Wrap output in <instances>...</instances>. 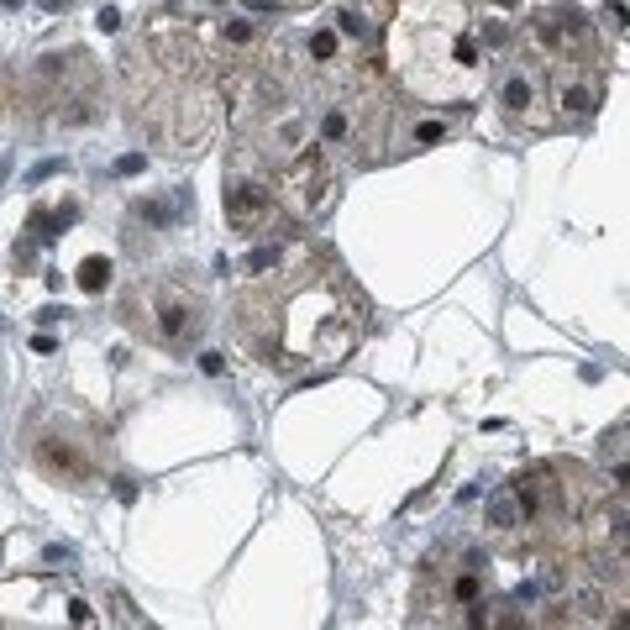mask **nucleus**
<instances>
[{
	"mask_svg": "<svg viewBox=\"0 0 630 630\" xmlns=\"http://www.w3.org/2000/svg\"><path fill=\"white\" fill-rule=\"evenodd\" d=\"M389 79L420 106H467L488 84L483 26L467 0H399L389 16Z\"/></svg>",
	"mask_w": 630,
	"mask_h": 630,
	"instance_id": "nucleus-3",
	"label": "nucleus"
},
{
	"mask_svg": "<svg viewBox=\"0 0 630 630\" xmlns=\"http://www.w3.org/2000/svg\"><path fill=\"white\" fill-rule=\"evenodd\" d=\"M363 295L315 242H268L247 258L231 299V326L247 357L274 373H315L342 363L363 336Z\"/></svg>",
	"mask_w": 630,
	"mask_h": 630,
	"instance_id": "nucleus-1",
	"label": "nucleus"
},
{
	"mask_svg": "<svg viewBox=\"0 0 630 630\" xmlns=\"http://www.w3.org/2000/svg\"><path fill=\"white\" fill-rule=\"evenodd\" d=\"M126 100L137 131L168 142L174 153H194L215 126V69L194 26L158 16L126 53Z\"/></svg>",
	"mask_w": 630,
	"mask_h": 630,
	"instance_id": "nucleus-2",
	"label": "nucleus"
},
{
	"mask_svg": "<svg viewBox=\"0 0 630 630\" xmlns=\"http://www.w3.org/2000/svg\"><path fill=\"white\" fill-rule=\"evenodd\" d=\"M121 315L147 342L168 347V352H184L205 331V295L179 274H142L121 299Z\"/></svg>",
	"mask_w": 630,
	"mask_h": 630,
	"instance_id": "nucleus-5",
	"label": "nucleus"
},
{
	"mask_svg": "<svg viewBox=\"0 0 630 630\" xmlns=\"http://www.w3.org/2000/svg\"><path fill=\"white\" fill-rule=\"evenodd\" d=\"M494 572H488V557L478 547H447L436 562H426V578H420V615L426 625H483L488 609H494Z\"/></svg>",
	"mask_w": 630,
	"mask_h": 630,
	"instance_id": "nucleus-4",
	"label": "nucleus"
}]
</instances>
